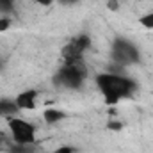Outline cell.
Here are the masks:
<instances>
[{
  "mask_svg": "<svg viewBox=\"0 0 153 153\" xmlns=\"http://www.w3.org/2000/svg\"><path fill=\"white\" fill-rule=\"evenodd\" d=\"M107 9H109V11H117V9H119V2H117V0H109V2H107Z\"/></svg>",
  "mask_w": 153,
  "mask_h": 153,
  "instance_id": "cell-14",
  "label": "cell"
},
{
  "mask_svg": "<svg viewBox=\"0 0 153 153\" xmlns=\"http://www.w3.org/2000/svg\"><path fill=\"white\" fill-rule=\"evenodd\" d=\"M9 130L16 144H34L36 141L34 126L23 119H9Z\"/></svg>",
  "mask_w": 153,
  "mask_h": 153,
  "instance_id": "cell-4",
  "label": "cell"
},
{
  "mask_svg": "<svg viewBox=\"0 0 153 153\" xmlns=\"http://www.w3.org/2000/svg\"><path fill=\"white\" fill-rule=\"evenodd\" d=\"M13 7V0H0V11H9Z\"/></svg>",
  "mask_w": 153,
  "mask_h": 153,
  "instance_id": "cell-12",
  "label": "cell"
},
{
  "mask_svg": "<svg viewBox=\"0 0 153 153\" xmlns=\"http://www.w3.org/2000/svg\"><path fill=\"white\" fill-rule=\"evenodd\" d=\"M141 25H144L146 29H153V13L144 14V16L141 18Z\"/></svg>",
  "mask_w": 153,
  "mask_h": 153,
  "instance_id": "cell-9",
  "label": "cell"
},
{
  "mask_svg": "<svg viewBox=\"0 0 153 153\" xmlns=\"http://www.w3.org/2000/svg\"><path fill=\"white\" fill-rule=\"evenodd\" d=\"M107 128H109V130H116V132H119V130L123 128V125L117 123V121H111V123L107 125Z\"/></svg>",
  "mask_w": 153,
  "mask_h": 153,
  "instance_id": "cell-13",
  "label": "cell"
},
{
  "mask_svg": "<svg viewBox=\"0 0 153 153\" xmlns=\"http://www.w3.org/2000/svg\"><path fill=\"white\" fill-rule=\"evenodd\" d=\"M96 84L100 87V91L105 96V102L109 105H114L119 100L126 98L132 94V91L135 89V84L126 78V76L116 75V73H102L96 76Z\"/></svg>",
  "mask_w": 153,
  "mask_h": 153,
  "instance_id": "cell-1",
  "label": "cell"
},
{
  "mask_svg": "<svg viewBox=\"0 0 153 153\" xmlns=\"http://www.w3.org/2000/svg\"><path fill=\"white\" fill-rule=\"evenodd\" d=\"M84 78H85V68H84L82 61H78V62H71V64H64V68L55 76V82L59 85H64L70 89H78L82 85Z\"/></svg>",
  "mask_w": 153,
  "mask_h": 153,
  "instance_id": "cell-2",
  "label": "cell"
},
{
  "mask_svg": "<svg viewBox=\"0 0 153 153\" xmlns=\"http://www.w3.org/2000/svg\"><path fill=\"white\" fill-rule=\"evenodd\" d=\"M11 27V20L9 18H0V32H5Z\"/></svg>",
  "mask_w": 153,
  "mask_h": 153,
  "instance_id": "cell-11",
  "label": "cell"
},
{
  "mask_svg": "<svg viewBox=\"0 0 153 153\" xmlns=\"http://www.w3.org/2000/svg\"><path fill=\"white\" fill-rule=\"evenodd\" d=\"M36 98H38V91L34 89H29V91H23L16 96V105L18 109H25V111H32L36 107Z\"/></svg>",
  "mask_w": 153,
  "mask_h": 153,
  "instance_id": "cell-6",
  "label": "cell"
},
{
  "mask_svg": "<svg viewBox=\"0 0 153 153\" xmlns=\"http://www.w3.org/2000/svg\"><path fill=\"white\" fill-rule=\"evenodd\" d=\"M89 45H91V39L87 38L85 34H82V36H78V38L71 39V41L62 48L64 64H71V62L82 61V53L89 48Z\"/></svg>",
  "mask_w": 153,
  "mask_h": 153,
  "instance_id": "cell-5",
  "label": "cell"
},
{
  "mask_svg": "<svg viewBox=\"0 0 153 153\" xmlns=\"http://www.w3.org/2000/svg\"><path fill=\"white\" fill-rule=\"evenodd\" d=\"M61 4H64V5H70V4H75V2H78V0H59Z\"/></svg>",
  "mask_w": 153,
  "mask_h": 153,
  "instance_id": "cell-17",
  "label": "cell"
},
{
  "mask_svg": "<svg viewBox=\"0 0 153 153\" xmlns=\"http://www.w3.org/2000/svg\"><path fill=\"white\" fill-rule=\"evenodd\" d=\"M27 146H30V144H18L16 148L11 150V153H34L32 148H27Z\"/></svg>",
  "mask_w": 153,
  "mask_h": 153,
  "instance_id": "cell-10",
  "label": "cell"
},
{
  "mask_svg": "<svg viewBox=\"0 0 153 153\" xmlns=\"http://www.w3.org/2000/svg\"><path fill=\"white\" fill-rule=\"evenodd\" d=\"M36 2H38L39 5H50V4H52L53 0H36Z\"/></svg>",
  "mask_w": 153,
  "mask_h": 153,
  "instance_id": "cell-16",
  "label": "cell"
},
{
  "mask_svg": "<svg viewBox=\"0 0 153 153\" xmlns=\"http://www.w3.org/2000/svg\"><path fill=\"white\" fill-rule=\"evenodd\" d=\"M53 153H73V148L71 146H61L59 150H55Z\"/></svg>",
  "mask_w": 153,
  "mask_h": 153,
  "instance_id": "cell-15",
  "label": "cell"
},
{
  "mask_svg": "<svg viewBox=\"0 0 153 153\" xmlns=\"http://www.w3.org/2000/svg\"><path fill=\"white\" fill-rule=\"evenodd\" d=\"M112 59L114 62L125 66V64H135L139 62V50L126 39H116L112 45Z\"/></svg>",
  "mask_w": 153,
  "mask_h": 153,
  "instance_id": "cell-3",
  "label": "cell"
},
{
  "mask_svg": "<svg viewBox=\"0 0 153 153\" xmlns=\"http://www.w3.org/2000/svg\"><path fill=\"white\" fill-rule=\"evenodd\" d=\"M20 109L16 105V102L11 100H0V116H13L16 114Z\"/></svg>",
  "mask_w": 153,
  "mask_h": 153,
  "instance_id": "cell-7",
  "label": "cell"
},
{
  "mask_svg": "<svg viewBox=\"0 0 153 153\" xmlns=\"http://www.w3.org/2000/svg\"><path fill=\"white\" fill-rule=\"evenodd\" d=\"M64 117H66V114L61 112V111H55V109L45 111V121H46V123H57V121H61V119H64Z\"/></svg>",
  "mask_w": 153,
  "mask_h": 153,
  "instance_id": "cell-8",
  "label": "cell"
}]
</instances>
